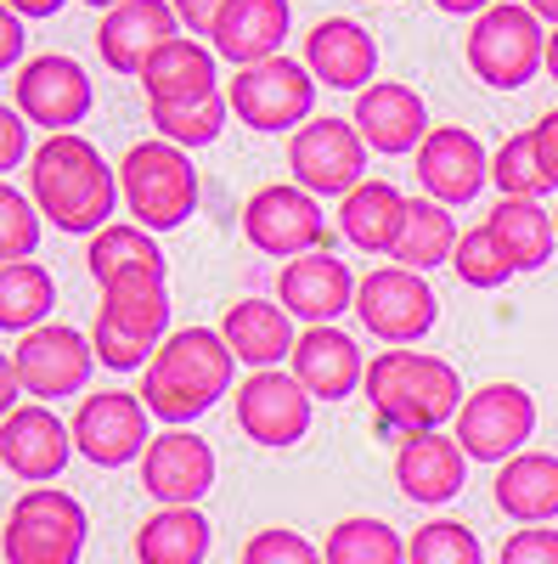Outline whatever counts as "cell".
Segmentation results:
<instances>
[{"instance_id": "603a6c76", "label": "cell", "mask_w": 558, "mask_h": 564, "mask_svg": "<svg viewBox=\"0 0 558 564\" xmlns=\"http://www.w3.org/2000/svg\"><path fill=\"white\" fill-rule=\"evenodd\" d=\"M288 23H294V7L288 0H226V12L215 18V57H226L231 68H254V63H271L288 40Z\"/></svg>"}, {"instance_id": "3957f363", "label": "cell", "mask_w": 558, "mask_h": 564, "mask_svg": "<svg viewBox=\"0 0 558 564\" xmlns=\"http://www.w3.org/2000/svg\"><path fill=\"white\" fill-rule=\"evenodd\" d=\"M231 345L215 334V327H180L158 345V356L142 372V406L153 417H164L169 430H186L193 417H204L226 390H231Z\"/></svg>"}, {"instance_id": "f546056e", "label": "cell", "mask_w": 558, "mask_h": 564, "mask_svg": "<svg viewBox=\"0 0 558 564\" xmlns=\"http://www.w3.org/2000/svg\"><path fill=\"white\" fill-rule=\"evenodd\" d=\"M401 220H406V198L395 193L390 181H361L355 193L339 204V231L361 254H395Z\"/></svg>"}, {"instance_id": "f1b7e54d", "label": "cell", "mask_w": 558, "mask_h": 564, "mask_svg": "<svg viewBox=\"0 0 558 564\" xmlns=\"http://www.w3.org/2000/svg\"><path fill=\"white\" fill-rule=\"evenodd\" d=\"M496 508L519 525L558 520V457L552 452H519L496 468Z\"/></svg>"}, {"instance_id": "d6a6232c", "label": "cell", "mask_w": 558, "mask_h": 564, "mask_svg": "<svg viewBox=\"0 0 558 564\" xmlns=\"http://www.w3.org/2000/svg\"><path fill=\"white\" fill-rule=\"evenodd\" d=\"M485 226L502 238V249L514 254L519 271H541V265L552 260L558 226H552V215H547L541 204H530V198H496V209H491Z\"/></svg>"}, {"instance_id": "b9f144b4", "label": "cell", "mask_w": 558, "mask_h": 564, "mask_svg": "<svg viewBox=\"0 0 558 564\" xmlns=\"http://www.w3.org/2000/svg\"><path fill=\"white\" fill-rule=\"evenodd\" d=\"M243 564H328L316 553V542H305L299 531H283V525H265L249 536L243 547Z\"/></svg>"}, {"instance_id": "2e32d148", "label": "cell", "mask_w": 558, "mask_h": 564, "mask_svg": "<svg viewBox=\"0 0 558 564\" xmlns=\"http://www.w3.org/2000/svg\"><path fill=\"white\" fill-rule=\"evenodd\" d=\"M417 181H424V193L440 209L474 204L480 186L491 181V159L480 148V135L462 130V124H435L429 141L417 148Z\"/></svg>"}, {"instance_id": "4dcf8cb0", "label": "cell", "mask_w": 558, "mask_h": 564, "mask_svg": "<svg viewBox=\"0 0 558 564\" xmlns=\"http://www.w3.org/2000/svg\"><path fill=\"white\" fill-rule=\"evenodd\" d=\"M457 220H451V209H440L435 198H406V220H401V238H395V265L401 271H435V265H446L451 254H457Z\"/></svg>"}, {"instance_id": "ee69618b", "label": "cell", "mask_w": 558, "mask_h": 564, "mask_svg": "<svg viewBox=\"0 0 558 564\" xmlns=\"http://www.w3.org/2000/svg\"><path fill=\"white\" fill-rule=\"evenodd\" d=\"M23 159H34L29 153V119L0 102V181H7V170H18Z\"/></svg>"}, {"instance_id": "cb8c5ba5", "label": "cell", "mask_w": 558, "mask_h": 564, "mask_svg": "<svg viewBox=\"0 0 558 564\" xmlns=\"http://www.w3.org/2000/svg\"><path fill=\"white\" fill-rule=\"evenodd\" d=\"M215 45L193 40V34H175L164 52L142 68V90H147V108H186V102H209L220 97V79H215Z\"/></svg>"}, {"instance_id": "ba28073f", "label": "cell", "mask_w": 558, "mask_h": 564, "mask_svg": "<svg viewBox=\"0 0 558 564\" xmlns=\"http://www.w3.org/2000/svg\"><path fill=\"white\" fill-rule=\"evenodd\" d=\"M226 102L249 130H294V124H310V102H316V79L305 63L294 57H271V63H254V68H238L226 85Z\"/></svg>"}, {"instance_id": "83f0119b", "label": "cell", "mask_w": 558, "mask_h": 564, "mask_svg": "<svg viewBox=\"0 0 558 564\" xmlns=\"http://www.w3.org/2000/svg\"><path fill=\"white\" fill-rule=\"evenodd\" d=\"M220 339L254 372H271L276 361H294V345H299L288 311L271 305V300H238L226 311V322H220Z\"/></svg>"}, {"instance_id": "f907efd6", "label": "cell", "mask_w": 558, "mask_h": 564, "mask_svg": "<svg viewBox=\"0 0 558 564\" xmlns=\"http://www.w3.org/2000/svg\"><path fill=\"white\" fill-rule=\"evenodd\" d=\"M440 12H451V18H480V12H491L496 0H435Z\"/></svg>"}, {"instance_id": "e0dca14e", "label": "cell", "mask_w": 558, "mask_h": 564, "mask_svg": "<svg viewBox=\"0 0 558 564\" xmlns=\"http://www.w3.org/2000/svg\"><path fill=\"white\" fill-rule=\"evenodd\" d=\"M180 34V18L169 0H124V7H113L97 29V52L113 74H130L142 79V68L164 52V45Z\"/></svg>"}, {"instance_id": "7dc6e473", "label": "cell", "mask_w": 558, "mask_h": 564, "mask_svg": "<svg viewBox=\"0 0 558 564\" xmlns=\"http://www.w3.org/2000/svg\"><path fill=\"white\" fill-rule=\"evenodd\" d=\"M18 395H23V379H18V361H12V356H0V423H7V417H12L18 406H23Z\"/></svg>"}, {"instance_id": "db71d44e", "label": "cell", "mask_w": 558, "mask_h": 564, "mask_svg": "<svg viewBox=\"0 0 558 564\" xmlns=\"http://www.w3.org/2000/svg\"><path fill=\"white\" fill-rule=\"evenodd\" d=\"M85 7H97V12H113V7H124V0H85Z\"/></svg>"}, {"instance_id": "277c9868", "label": "cell", "mask_w": 558, "mask_h": 564, "mask_svg": "<svg viewBox=\"0 0 558 564\" xmlns=\"http://www.w3.org/2000/svg\"><path fill=\"white\" fill-rule=\"evenodd\" d=\"M119 198L142 231H175L198 209V164L169 141H135L119 164Z\"/></svg>"}, {"instance_id": "d4e9b609", "label": "cell", "mask_w": 558, "mask_h": 564, "mask_svg": "<svg viewBox=\"0 0 558 564\" xmlns=\"http://www.w3.org/2000/svg\"><path fill=\"white\" fill-rule=\"evenodd\" d=\"M294 379L305 384L310 401H344L355 384H366V361L361 345L344 327H305L294 345Z\"/></svg>"}, {"instance_id": "d6986e66", "label": "cell", "mask_w": 558, "mask_h": 564, "mask_svg": "<svg viewBox=\"0 0 558 564\" xmlns=\"http://www.w3.org/2000/svg\"><path fill=\"white\" fill-rule=\"evenodd\" d=\"M68 452H74V430L40 401L18 406L7 423H0V463H7L18 480H29V486L57 480L68 468Z\"/></svg>"}, {"instance_id": "7a4b0ae2", "label": "cell", "mask_w": 558, "mask_h": 564, "mask_svg": "<svg viewBox=\"0 0 558 564\" xmlns=\"http://www.w3.org/2000/svg\"><path fill=\"white\" fill-rule=\"evenodd\" d=\"M361 395L379 412V435L412 441V435H440V423L462 412V379L446 356L429 350H379L366 361Z\"/></svg>"}, {"instance_id": "9f6ffc18", "label": "cell", "mask_w": 558, "mask_h": 564, "mask_svg": "<svg viewBox=\"0 0 558 564\" xmlns=\"http://www.w3.org/2000/svg\"><path fill=\"white\" fill-rule=\"evenodd\" d=\"M552 226H558V209H552Z\"/></svg>"}, {"instance_id": "c3c4849f", "label": "cell", "mask_w": 558, "mask_h": 564, "mask_svg": "<svg viewBox=\"0 0 558 564\" xmlns=\"http://www.w3.org/2000/svg\"><path fill=\"white\" fill-rule=\"evenodd\" d=\"M536 148H541V164H547V175H552V186H558V108L541 113V124H536Z\"/></svg>"}, {"instance_id": "9c48e42d", "label": "cell", "mask_w": 558, "mask_h": 564, "mask_svg": "<svg viewBox=\"0 0 558 564\" xmlns=\"http://www.w3.org/2000/svg\"><path fill=\"white\" fill-rule=\"evenodd\" d=\"M451 435L469 463H514L536 435V401L519 384H485L462 401Z\"/></svg>"}, {"instance_id": "8992f818", "label": "cell", "mask_w": 558, "mask_h": 564, "mask_svg": "<svg viewBox=\"0 0 558 564\" xmlns=\"http://www.w3.org/2000/svg\"><path fill=\"white\" fill-rule=\"evenodd\" d=\"M85 502L57 491V486H34L12 502L7 531H0V553L7 564H79L85 553Z\"/></svg>"}, {"instance_id": "7402d4cb", "label": "cell", "mask_w": 558, "mask_h": 564, "mask_svg": "<svg viewBox=\"0 0 558 564\" xmlns=\"http://www.w3.org/2000/svg\"><path fill=\"white\" fill-rule=\"evenodd\" d=\"M102 327H113L119 339L158 350L169 339V282L164 271H124L113 282H102Z\"/></svg>"}, {"instance_id": "ffe728a7", "label": "cell", "mask_w": 558, "mask_h": 564, "mask_svg": "<svg viewBox=\"0 0 558 564\" xmlns=\"http://www.w3.org/2000/svg\"><path fill=\"white\" fill-rule=\"evenodd\" d=\"M355 135L366 141L372 153H417L429 141V108L424 97H417L412 85H395V79H379V85H366L361 97H355Z\"/></svg>"}, {"instance_id": "484cf974", "label": "cell", "mask_w": 558, "mask_h": 564, "mask_svg": "<svg viewBox=\"0 0 558 564\" xmlns=\"http://www.w3.org/2000/svg\"><path fill=\"white\" fill-rule=\"evenodd\" d=\"M305 68L333 85V90H366L372 68H379V40H372L355 18H321L310 34H305Z\"/></svg>"}, {"instance_id": "1f68e13d", "label": "cell", "mask_w": 558, "mask_h": 564, "mask_svg": "<svg viewBox=\"0 0 558 564\" xmlns=\"http://www.w3.org/2000/svg\"><path fill=\"white\" fill-rule=\"evenodd\" d=\"M209 558V520L198 508H158L135 531V564H204Z\"/></svg>"}, {"instance_id": "bcb514c9", "label": "cell", "mask_w": 558, "mask_h": 564, "mask_svg": "<svg viewBox=\"0 0 558 564\" xmlns=\"http://www.w3.org/2000/svg\"><path fill=\"white\" fill-rule=\"evenodd\" d=\"M23 40H29L23 34V18L7 7V0H0V68H12L23 57Z\"/></svg>"}, {"instance_id": "f5cc1de1", "label": "cell", "mask_w": 558, "mask_h": 564, "mask_svg": "<svg viewBox=\"0 0 558 564\" xmlns=\"http://www.w3.org/2000/svg\"><path fill=\"white\" fill-rule=\"evenodd\" d=\"M547 74H552V85H558V29L547 34Z\"/></svg>"}, {"instance_id": "52a82bcc", "label": "cell", "mask_w": 558, "mask_h": 564, "mask_svg": "<svg viewBox=\"0 0 558 564\" xmlns=\"http://www.w3.org/2000/svg\"><path fill=\"white\" fill-rule=\"evenodd\" d=\"M355 316L361 327L379 345H417V339H429V327L440 316L435 305V289L417 271H401V265H379V271H366L355 282Z\"/></svg>"}, {"instance_id": "4316f807", "label": "cell", "mask_w": 558, "mask_h": 564, "mask_svg": "<svg viewBox=\"0 0 558 564\" xmlns=\"http://www.w3.org/2000/svg\"><path fill=\"white\" fill-rule=\"evenodd\" d=\"M395 480L412 502H451L462 491V480H469V457H462L457 435H412L401 441L395 452Z\"/></svg>"}, {"instance_id": "60d3db41", "label": "cell", "mask_w": 558, "mask_h": 564, "mask_svg": "<svg viewBox=\"0 0 558 564\" xmlns=\"http://www.w3.org/2000/svg\"><path fill=\"white\" fill-rule=\"evenodd\" d=\"M34 243H40V209L18 186L0 181V249H7V260H29Z\"/></svg>"}, {"instance_id": "6da1fadb", "label": "cell", "mask_w": 558, "mask_h": 564, "mask_svg": "<svg viewBox=\"0 0 558 564\" xmlns=\"http://www.w3.org/2000/svg\"><path fill=\"white\" fill-rule=\"evenodd\" d=\"M29 193H34V209L57 231L97 238L102 226H113L119 170H108V159L74 130L45 135L34 148V159H29Z\"/></svg>"}, {"instance_id": "f6af8a7d", "label": "cell", "mask_w": 558, "mask_h": 564, "mask_svg": "<svg viewBox=\"0 0 558 564\" xmlns=\"http://www.w3.org/2000/svg\"><path fill=\"white\" fill-rule=\"evenodd\" d=\"M186 34H215V18L226 12V0H169Z\"/></svg>"}, {"instance_id": "d590c367", "label": "cell", "mask_w": 558, "mask_h": 564, "mask_svg": "<svg viewBox=\"0 0 558 564\" xmlns=\"http://www.w3.org/2000/svg\"><path fill=\"white\" fill-rule=\"evenodd\" d=\"M491 181H496V193L502 198H530L541 204L552 193V175L541 164V148H536V130H519V135H507L496 159H491Z\"/></svg>"}, {"instance_id": "7bdbcfd3", "label": "cell", "mask_w": 558, "mask_h": 564, "mask_svg": "<svg viewBox=\"0 0 558 564\" xmlns=\"http://www.w3.org/2000/svg\"><path fill=\"white\" fill-rule=\"evenodd\" d=\"M496 564H558V531L547 525H525L502 542V558Z\"/></svg>"}, {"instance_id": "816d5d0a", "label": "cell", "mask_w": 558, "mask_h": 564, "mask_svg": "<svg viewBox=\"0 0 558 564\" xmlns=\"http://www.w3.org/2000/svg\"><path fill=\"white\" fill-rule=\"evenodd\" d=\"M525 7H530L541 23H552V29H558V0H525Z\"/></svg>"}, {"instance_id": "4fadbf2b", "label": "cell", "mask_w": 558, "mask_h": 564, "mask_svg": "<svg viewBox=\"0 0 558 564\" xmlns=\"http://www.w3.org/2000/svg\"><path fill=\"white\" fill-rule=\"evenodd\" d=\"M243 231L249 243L271 260H299L321 249V209L305 186H260L243 209Z\"/></svg>"}, {"instance_id": "5bb4252c", "label": "cell", "mask_w": 558, "mask_h": 564, "mask_svg": "<svg viewBox=\"0 0 558 564\" xmlns=\"http://www.w3.org/2000/svg\"><path fill=\"white\" fill-rule=\"evenodd\" d=\"M18 113L29 124H40L45 135H68L90 113V74L74 57H63V52H45V57L23 63V74H18Z\"/></svg>"}, {"instance_id": "8d00e7d4", "label": "cell", "mask_w": 558, "mask_h": 564, "mask_svg": "<svg viewBox=\"0 0 558 564\" xmlns=\"http://www.w3.org/2000/svg\"><path fill=\"white\" fill-rule=\"evenodd\" d=\"M321 558L328 564H406V542L384 520H339L328 542H321Z\"/></svg>"}, {"instance_id": "9a60e30c", "label": "cell", "mask_w": 558, "mask_h": 564, "mask_svg": "<svg viewBox=\"0 0 558 564\" xmlns=\"http://www.w3.org/2000/svg\"><path fill=\"white\" fill-rule=\"evenodd\" d=\"M238 430L254 446H271V452L305 441V430H310V395H305V384L294 379V372H283V367L254 372V379L238 390Z\"/></svg>"}, {"instance_id": "11a10c76", "label": "cell", "mask_w": 558, "mask_h": 564, "mask_svg": "<svg viewBox=\"0 0 558 564\" xmlns=\"http://www.w3.org/2000/svg\"><path fill=\"white\" fill-rule=\"evenodd\" d=\"M0 265H12V260H7V249H0Z\"/></svg>"}, {"instance_id": "836d02e7", "label": "cell", "mask_w": 558, "mask_h": 564, "mask_svg": "<svg viewBox=\"0 0 558 564\" xmlns=\"http://www.w3.org/2000/svg\"><path fill=\"white\" fill-rule=\"evenodd\" d=\"M52 305H57V282L40 260L0 265V334H34V327H45Z\"/></svg>"}, {"instance_id": "44dd1931", "label": "cell", "mask_w": 558, "mask_h": 564, "mask_svg": "<svg viewBox=\"0 0 558 564\" xmlns=\"http://www.w3.org/2000/svg\"><path fill=\"white\" fill-rule=\"evenodd\" d=\"M142 486L164 508H198V497L215 486V452H209V441L193 435V430L153 435V446L142 457Z\"/></svg>"}, {"instance_id": "30bf717a", "label": "cell", "mask_w": 558, "mask_h": 564, "mask_svg": "<svg viewBox=\"0 0 558 564\" xmlns=\"http://www.w3.org/2000/svg\"><path fill=\"white\" fill-rule=\"evenodd\" d=\"M288 170L310 198H350L366 170V141L350 119H310L288 141Z\"/></svg>"}, {"instance_id": "ac0fdd59", "label": "cell", "mask_w": 558, "mask_h": 564, "mask_svg": "<svg viewBox=\"0 0 558 564\" xmlns=\"http://www.w3.org/2000/svg\"><path fill=\"white\" fill-rule=\"evenodd\" d=\"M276 305L299 322H310V327H333L344 311H355V276L328 249L299 254V260L283 265V276H276Z\"/></svg>"}, {"instance_id": "5b68a950", "label": "cell", "mask_w": 558, "mask_h": 564, "mask_svg": "<svg viewBox=\"0 0 558 564\" xmlns=\"http://www.w3.org/2000/svg\"><path fill=\"white\" fill-rule=\"evenodd\" d=\"M469 68L491 90H519L547 68V34L525 0H496L469 29Z\"/></svg>"}, {"instance_id": "f35d334b", "label": "cell", "mask_w": 558, "mask_h": 564, "mask_svg": "<svg viewBox=\"0 0 558 564\" xmlns=\"http://www.w3.org/2000/svg\"><path fill=\"white\" fill-rule=\"evenodd\" d=\"M451 271L469 282V289H502V282H514L519 276V265H514V254L502 249V238L491 226H474V231H462L457 238V254H451Z\"/></svg>"}, {"instance_id": "ab89813d", "label": "cell", "mask_w": 558, "mask_h": 564, "mask_svg": "<svg viewBox=\"0 0 558 564\" xmlns=\"http://www.w3.org/2000/svg\"><path fill=\"white\" fill-rule=\"evenodd\" d=\"M406 564H485V547L469 525L457 520H429L406 542Z\"/></svg>"}, {"instance_id": "7c38bea8", "label": "cell", "mask_w": 558, "mask_h": 564, "mask_svg": "<svg viewBox=\"0 0 558 564\" xmlns=\"http://www.w3.org/2000/svg\"><path fill=\"white\" fill-rule=\"evenodd\" d=\"M12 361H18L23 395H40V406H52L57 395H79V390L90 384V367H97V345H90L79 327L45 322V327H34V334L18 339Z\"/></svg>"}, {"instance_id": "681fc988", "label": "cell", "mask_w": 558, "mask_h": 564, "mask_svg": "<svg viewBox=\"0 0 558 564\" xmlns=\"http://www.w3.org/2000/svg\"><path fill=\"white\" fill-rule=\"evenodd\" d=\"M7 7H12L18 18H57L68 0H7Z\"/></svg>"}, {"instance_id": "74e56055", "label": "cell", "mask_w": 558, "mask_h": 564, "mask_svg": "<svg viewBox=\"0 0 558 564\" xmlns=\"http://www.w3.org/2000/svg\"><path fill=\"white\" fill-rule=\"evenodd\" d=\"M226 113H231L226 90H220V97H209V102H186V108H147L158 141H169V148H180V153L209 148V141L226 130Z\"/></svg>"}, {"instance_id": "8fae6325", "label": "cell", "mask_w": 558, "mask_h": 564, "mask_svg": "<svg viewBox=\"0 0 558 564\" xmlns=\"http://www.w3.org/2000/svg\"><path fill=\"white\" fill-rule=\"evenodd\" d=\"M147 406L142 395H130V390H97V395H85L79 412H74V452L85 463H97V468H124L135 457H147L153 435H147Z\"/></svg>"}, {"instance_id": "e575fe53", "label": "cell", "mask_w": 558, "mask_h": 564, "mask_svg": "<svg viewBox=\"0 0 558 564\" xmlns=\"http://www.w3.org/2000/svg\"><path fill=\"white\" fill-rule=\"evenodd\" d=\"M90 276H97V289L124 271H164V249L153 243V231H142L135 220H113L102 226L97 238H90V254H85Z\"/></svg>"}]
</instances>
